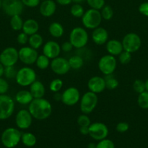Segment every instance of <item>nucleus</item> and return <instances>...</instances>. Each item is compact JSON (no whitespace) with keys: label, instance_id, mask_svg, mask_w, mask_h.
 <instances>
[{"label":"nucleus","instance_id":"nucleus-1","mask_svg":"<svg viewBox=\"0 0 148 148\" xmlns=\"http://www.w3.org/2000/svg\"><path fill=\"white\" fill-rule=\"evenodd\" d=\"M28 110L33 119L42 121L50 116L52 112V106L51 103L45 98H33L28 105Z\"/></svg>","mask_w":148,"mask_h":148},{"label":"nucleus","instance_id":"nucleus-2","mask_svg":"<svg viewBox=\"0 0 148 148\" xmlns=\"http://www.w3.org/2000/svg\"><path fill=\"white\" fill-rule=\"evenodd\" d=\"M22 133L20 130L10 127L4 130L1 136V141L3 145L7 148H13L21 141Z\"/></svg>","mask_w":148,"mask_h":148},{"label":"nucleus","instance_id":"nucleus-3","mask_svg":"<svg viewBox=\"0 0 148 148\" xmlns=\"http://www.w3.org/2000/svg\"><path fill=\"white\" fill-rule=\"evenodd\" d=\"M69 40L75 49L85 47L89 41V35L86 28L82 27H74L70 33Z\"/></svg>","mask_w":148,"mask_h":148},{"label":"nucleus","instance_id":"nucleus-4","mask_svg":"<svg viewBox=\"0 0 148 148\" xmlns=\"http://www.w3.org/2000/svg\"><path fill=\"white\" fill-rule=\"evenodd\" d=\"M102 20L100 10L90 8L84 12L81 17V21L84 27L86 29L94 30L99 27Z\"/></svg>","mask_w":148,"mask_h":148},{"label":"nucleus","instance_id":"nucleus-5","mask_svg":"<svg viewBox=\"0 0 148 148\" xmlns=\"http://www.w3.org/2000/svg\"><path fill=\"white\" fill-rule=\"evenodd\" d=\"M15 80L20 86H30L34 81L36 80V73L33 68L24 66L17 70Z\"/></svg>","mask_w":148,"mask_h":148},{"label":"nucleus","instance_id":"nucleus-6","mask_svg":"<svg viewBox=\"0 0 148 148\" xmlns=\"http://www.w3.org/2000/svg\"><path fill=\"white\" fill-rule=\"evenodd\" d=\"M98 103L97 94L91 91L85 92L80 99V110L84 114H89L93 112Z\"/></svg>","mask_w":148,"mask_h":148},{"label":"nucleus","instance_id":"nucleus-7","mask_svg":"<svg viewBox=\"0 0 148 148\" xmlns=\"http://www.w3.org/2000/svg\"><path fill=\"white\" fill-rule=\"evenodd\" d=\"M15 101L10 95H0V120L10 118L15 111Z\"/></svg>","mask_w":148,"mask_h":148},{"label":"nucleus","instance_id":"nucleus-8","mask_svg":"<svg viewBox=\"0 0 148 148\" xmlns=\"http://www.w3.org/2000/svg\"><path fill=\"white\" fill-rule=\"evenodd\" d=\"M123 51L132 53L136 52L141 47L142 40L136 33H129L122 39Z\"/></svg>","mask_w":148,"mask_h":148},{"label":"nucleus","instance_id":"nucleus-9","mask_svg":"<svg viewBox=\"0 0 148 148\" xmlns=\"http://www.w3.org/2000/svg\"><path fill=\"white\" fill-rule=\"evenodd\" d=\"M117 66V60L114 56L110 54L102 56L98 62V68L104 75H112Z\"/></svg>","mask_w":148,"mask_h":148},{"label":"nucleus","instance_id":"nucleus-10","mask_svg":"<svg viewBox=\"0 0 148 148\" xmlns=\"http://www.w3.org/2000/svg\"><path fill=\"white\" fill-rule=\"evenodd\" d=\"M1 8L6 14L12 17L20 15L24 9V5L21 0H3Z\"/></svg>","mask_w":148,"mask_h":148},{"label":"nucleus","instance_id":"nucleus-11","mask_svg":"<svg viewBox=\"0 0 148 148\" xmlns=\"http://www.w3.org/2000/svg\"><path fill=\"white\" fill-rule=\"evenodd\" d=\"M18 60V51L14 47L6 48L0 53V62L4 66H15Z\"/></svg>","mask_w":148,"mask_h":148},{"label":"nucleus","instance_id":"nucleus-12","mask_svg":"<svg viewBox=\"0 0 148 148\" xmlns=\"http://www.w3.org/2000/svg\"><path fill=\"white\" fill-rule=\"evenodd\" d=\"M89 135L95 140L100 141L107 137L109 130L107 126L102 122L92 123L89 127Z\"/></svg>","mask_w":148,"mask_h":148},{"label":"nucleus","instance_id":"nucleus-13","mask_svg":"<svg viewBox=\"0 0 148 148\" xmlns=\"http://www.w3.org/2000/svg\"><path fill=\"white\" fill-rule=\"evenodd\" d=\"M18 56L20 62L26 65H31L36 62L39 53L30 46H23L18 51Z\"/></svg>","mask_w":148,"mask_h":148},{"label":"nucleus","instance_id":"nucleus-14","mask_svg":"<svg viewBox=\"0 0 148 148\" xmlns=\"http://www.w3.org/2000/svg\"><path fill=\"white\" fill-rule=\"evenodd\" d=\"M81 99L80 91L75 87H70L64 90L61 101L68 106H73L78 103Z\"/></svg>","mask_w":148,"mask_h":148},{"label":"nucleus","instance_id":"nucleus-15","mask_svg":"<svg viewBox=\"0 0 148 148\" xmlns=\"http://www.w3.org/2000/svg\"><path fill=\"white\" fill-rule=\"evenodd\" d=\"M50 67L52 72L58 75H64L71 70L68 59L60 56H57L52 59L50 62Z\"/></svg>","mask_w":148,"mask_h":148},{"label":"nucleus","instance_id":"nucleus-16","mask_svg":"<svg viewBox=\"0 0 148 148\" xmlns=\"http://www.w3.org/2000/svg\"><path fill=\"white\" fill-rule=\"evenodd\" d=\"M33 116L28 110L21 109L15 116V124L20 130H27L31 126Z\"/></svg>","mask_w":148,"mask_h":148},{"label":"nucleus","instance_id":"nucleus-17","mask_svg":"<svg viewBox=\"0 0 148 148\" xmlns=\"http://www.w3.org/2000/svg\"><path fill=\"white\" fill-rule=\"evenodd\" d=\"M43 54L47 56L49 59H53L59 56L61 52V47L57 42L55 40H49L45 44H44Z\"/></svg>","mask_w":148,"mask_h":148},{"label":"nucleus","instance_id":"nucleus-18","mask_svg":"<svg viewBox=\"0 0 148 148\" xmlns=\"http://www.w3.org/2000/svg\"><path fill=\"white\" fill-rule=\"evenodd\" d=\"M87 85L89 91L96 94L101 93L106 88L104 78L100 76H94L90 78Z\"/></svg>","mask_w":148,"mask_h":148},{"label":"nucleus","instance_id":"nucleus-19","mask_svg":"<svg viewBox=\"0 0 148 148\" xmlns=\"http://www.w3.org/2000/svg\"><path fill=\"white\" fill-rule=\"evenodd\" d=\"M109 38V33L105 28L102 27H97L93 30L91 33V39L96 45L101 46L107 42Z\"/></svg>","mask_w":148,"mask_h":148},{"label":"nucleus","instance_id":"nucleus-20","mask_svg":"<svg viewBox=\"0 0 148 148\" xmlns=\"http://www.w3.org/2000/svg\"><path fill=\"white\" fill-rule=\"evenodd\" d=\"M57 10V4L53 0H45L39 6V12L45 17H49L53 15Z\"/></svg>","mask_w":148,"mask_h":148},{"label":"nucleus","instance_id":"nucleus-21","mask_svg":"<svg viewBox=\"0 0 148 148\" xmlns=\"http://www.w3.org/2000/svg\"><path fill=\"white\" fill-rule=\"evenodd\" d=\"M106 51L108 54L112 56H118L123 51L122 42L117 39H111L108 40L106 43Z\"/></svg>","mask_w":148,"mask_h":148},{"label":"nucleus","instance_id":"nucleus-22","mask_svg":"<svg viewBox=\"0 0 148 148\" xmlns=\"http://www.w3.org/2000/svg\"><path fill=\"white\" fill-rule=\"evenodd\" d=\"M29 91L31 93L33 98H44L46 93V89L41 82L36 80L30 85Z\"/></svg>","mask_w":148,"mask_h":148},{"label":"nucleus","instance_id":"nucleus-23","mask_svg":"<svg viewBox=\"0 0 148 148\" xmlns=\"http://www.w3.org/2000/svg\"><path fill=\"white\" fill-rule=\"evenodd\" d=\"M39 30V24L34 19H28L23 22V25L22 30L28 36H31L38 33Z\"/></svg>","mask_w":148,"mask_h":148},{"label":"nucleus","instance_id":"nucleus-24","mask_svg":"<svg viewBox=\"0 0 148 148\" xmlns=\"http://www.w3.org/2000/svg\"><path fill=\"white\" fill-rule=\"evenodd\" d=\"M15 100L17 103L20 105H29L30 103L33 100V97L29 90H21L18 91L15 95Z\"/></svg>","mask_w":148,"mask_h":148},{"label":"nucleus","instance_id":"nucleus-25","mask_svg":"<svg viewBox=\"0 0 148 148\" xmlns=\"http://www.w3.org/2000/svg\"><path fill=\"white\" fill-rule=\"evenodd\" d=\"M49 33L52 37L56 38H60L63 36L64 34V27L61 23H58V22H53L51 23L49 26Z\"/></svg>","mask_w":148,"mask_h":148},{"label":"nucleus","instance_id":"nucleus-26","mask_svg":"<svg viewBox=\"0 0 148 148\" xmlns=\"http://www.w3.org/2000/svg\"><path fill=\"white\" fill-rule=\"evenodd\" d=\"M43 37L39 33H36L35 34H33L29 36L28 44L29 46H30V47L33 48V49L37 50L38 49H39L43 45Z\"/></svg>","mask_w":148,"mask_h":148},{"label":"nucleus","instance_id":"nucleus-27","mask_svg":"<svg viewBox=\"0 0 148 148\" xmlns=\"http://www.w3.org/2000/svg\"><path fill=\"white\" fill-rule=\"evenodd\" d=\"M68 62H69L71 69H74V70L81 69L84 64V59L79 55H74V56H71L68 59Z\"/></svg>","mask_w":148,"mask_h":148},{"label":"nucleus","instance_id":"nucleus-28","mask_svg":"<svg viewBox=\"0 0 148 148\" xmlns=\"http://www.w3.org/2000/svg\"><path fill=\"white\" fill-rule=\"evenodd\" d=\"M21 141L25 146L31 147L36 144V137L32 133L26 132L22 134Z\"/></svg>","mask_w":148,"mask_h":148},{"label":"nucleus","instance_id":"nucleus-29","mask_svg":"<svg viewBox=\"0 0 148 148\" xmlns=\"http://www.w3.org/2000/svg\"><path fill=\"white\" fill-rule=\"evenodd\" d=\"M50 59H49L44 54H41L38 56L35 64L39 69L44 70L50 66Z\"/></svg>","mask_w":148,"mask_h":148},{"label":"nucleus","instance_id":"nucleus-30","mask_svg":"<svg viewBox=\"0 0 148 148\" xmlns=\"http://www.w3.org/2000/svg\"><path fill=\"white\" fill-rule=\"evenodd\" d=\"M23 20L20 15H14L10 19V26L15 31H20L22 30L23 25Z\"/></svg>","mask_w":148,"mask_h":148},{"label":"nucleus","instance_id":"nucleus-31","mask_svg":"<svg viewBox=\"0 0 148 148\" xmlns=\"http://www.w3.org/2000/svg\"><path fill=\"white\" fill-rule=\"evenodd\" d=\"M104 80H105L106 88L108 90L116 89L119 85L118 80L113 76V74L112 75H105Z\"/></svg>","mask_w":148,"mask_h":148},{"label":"nucleus","instance_id":"nucleus-32","mask_svg":"<svg viewBox=\"0 0 148 148\" xmlns=\"http://www.w3.org/2000/svg\"><path fill=\"white\" fill-rule=\"evenodd\" d=\"M137 103L142 109H148V91L145 90L139 94Z\"/></svg>","mask_w":148,"mask_h":148},{"label":"nucleus","instance_id":"nucleus-33","mask_svg":"<svg viewBox=\"0 0 148 148\" xmlns=\"http://www.w3.org/2000/svg\"><path fill=\"white\" fill-rule=\"evenodd\" d=\"M84 9L82 6L80 4H77V3H74L71 7V15L73 16L74 17L76 18H81L82 16L84 15Z\"/></svg>","mask_w":148,"mask_h":148},{"label":"nucleus","instance_id":"nucleus-34","mask_svg":"<svg viewBox=\"0 0 148 148\" xmlns=\"http://www.w3.org/2000/svg\"><path fill=\"white\" fill-rule=\"evenodd\" d=\"M100 10H101L100 13H101L103 20H110L113 18V15H114V11L110 6L104 5Z\"/></svg>","mask_w":148,"mask_h":148},{"label":"nucleus","instance_id":"nucleus-35","mask_svg":"<svg viewBox=\"0 0 148 148\" xmlns=\"http://www.w3.org/2000/svg\"><path fill=\"white\" fill-rule=\"evenodd\" d=\"M63 86V82L59 78H55L52 79L49 83V90L53 92H57L61 90Z\"/></svg>","mask_w":148,"mask_h":148},{"label":"nucleus","instance_id":"nucleus-36","mask_svg":"<svg viewBox=\"0 0 148 148\" xmlns=\"http://www.w3.org/2000/svg\"><path fill=\"white\" fill-rule=\"evenodd\" d=\"M88 5L91 9L100 10L104 6V0H86Z\"/></svg>","mask_w":148,"mask_h":148},{"label":"nucleus","instance_id":"nucleus-37","mask_svg":"<svg viewBox=\"0 0 148 148\" xmlns=\"http://www.w3.org/2000/svg\"><path fill=\"white\" fill-rule=\"evenodd\" d=\"M77 123L79 125V127H89L91 123L89 117L87 116V114H81L78 116L77 119Z\"/></svg>","mask_w":148,"mask_h":148},{"label":"nucleus","instance_id":"nucleus-38","mask_svg":"<svg viewBox=\"0 0 148 148\" xmlns=\"http://www.w3.org/2000/svg\"><path fill=\"white\" fill-rule=\"evenodd\" d=\"M131 53L129 52L123 51L120 54L118 55V60L122 64H127L131 60Z\"/></svg>","mask_w":148,"mask_h":148},{"label":"nucleus","instance_id":"nucleus-39","mask_svg":"<svg viewBox=\"0 0 148 148\" xmlns=\"http://www.w3.org/2000/svg\"><path fill=\"white\" fill-rule=\"evenodd\" d=\"M17 71L15 68V66H4V75L7 79H15L16 75H17Z\"/></svg>","mask_w":148,"mask_h":148},{"label":"nucleus","instance_id":"nucleus-40","mask_svg":"<svg viewBox=\"0 0 148 148\" xmlns=\"http://www.w3.org/2000/svg\"><path fill=\"white\" fill-rule=\"evenodd\" d=\"M133 89L136 93L139 94L145 91V82L141 79H136L133 83Z\"/></svg>","mask_w":148,"mask_h":148},{"label":"nucleus","instance_id":"nucleus-41","mask_svg":"<svg viewBox=\"0 0 148 148\" xmlns=\"http://www.w3.org/2000/svg\"><path fill=\"white\" fill-rule=\"evenodd\" d=\"M97 148H115V144L112 140L108 139H104L97 144Z\"/></svg>","mask_w":148,"mask_h":148},{"label":"nucleus","instance_id":"nucleus-42","mask_svg":"<svg viewBox=\"0 0 148 148\" xmlns=\"http://www.w3.org/2000/svg\"><path fill=\"white\" fill-rule=\"evenodd\" d=\"M29 36H28L24 32L20 33L17 36V41L20 45H26L28 43Z\"/></svg>","mask_w":148,"mask_h":148},{"label":"nucleus","instance_id":"nucleus-43","mask_svg":"<svg viewBox=\"0 0 148 148\" xmlns=\"http://www.w3.org/2000/svg\"><path fill=\"white\" fill-rule=\"evenodd\" d=\"M9 90V83L5 79L0 77V95L6 94Z\"/></svg>","mask_w":148,"mask_h":148},{"label":"nucleus","instance_id":"nucleus-44","mask_svg":"<svg viewBox=\"0 0 148 148\" xmlns=\"http://www.w3.org/2000/svg\"><path fill=\"white\" fill-rule=\"evenodd\" d=\"M129 129V125L128 123L124 122V121H121L119 122L118 124L116 125V130L119 133H124L127 132Z\"/></svg>","mask_w":148,"mask_h":148},{"label":"nucleus","instance_id":"nucleus-45","mask_svg":"<svg viewBox=\"0 0 148 148\" xmlns=\"http://www.w3.org/2000/svg\"><path fill=\"white\" fill-rule=\"evenodd\" d=\"M21 1L24 6L33 8V7H36L40 4L41 0H21Z\"/></svg>","mask_w":148,"mask_h":148},{"label":"nucleus","instance_id":"nucleus-46","mask_svg":"<svg viewBox=\"0 0 148 148\" xmlns=\"http://www.w3.org/2000/svg\"><path fill=\"white\" fill-rule=\"evenodd\" d=\"M139 12L144 16L148 17V1L142 3L139 7Z\"/></svg>","mask_w":148,"mask_h":148},{"label":"nucleus","instance_id":"nucleus-47","mask_svg":"<svg viewBox=\"0 0 148 148\" xmlns=\"http://www.w3.org/2000/svg\"><path fill=\"white\" fill-rule=\"evenodd\" d=\"M60 47L61 51H62L63 52H66V53L71 51L73 50V49L74 48L73 46L72 45V43L70 42V40L69 41L64 42V43L61 45Z\"/></svg>","mask_w":148,"mask_h":148},{"label":"nucleus","instance_id":"nucleus-48","mask_svg":"<svg viewBox=\"0 0 148 148\" xmlns=\"http://www.w3.org/2000/svg\"><path fill=\"white\" fill-rule=\"evenodd\" d=\"M79 132L83 135H88L89 130V127H80Z\"/></svg>","mask_w":148,"mask_h":148},{"label":"nucleus","instance_id":"nucleus-49","mask_svg":"<svg viewBox=\"0 0 148 148\" xmlns=\"http://www.w3.org/2000/svg\"><path fill=\"white\" fill-rule=\"evenodd\" d=\"M57 3L59 4V5L62 6H66L68 4H71V2H73L72 0H56Z\"/></svg>","mask_w":148,"mask_h":148},{"label":"nucleus","instance_id":"nucleus-50","mask_svg":"<svg viewBox=\"0 0 148 148\" xmlns=\"http://www.w3.org/2000/svg\"><path fill=\"white\" fill-rule=\"evenodd\" d=\"M54 99L57 101H59L62 99V94L59 93V92H55V95H54Z\"/></svg>","mask_w":148,"mask_h":148},{"label":"nucleus","instance_id":"nucleus-51","mask_svg":"<svg viewBox=\"0 0 148 148\" xmlns=\"http://www.w3.org/2000/svg\"><path fill=\"white\" fill-rule=\"evenodd\" d=\"M4 66L0 62V77L4 75Z\"/></svg>","mask_w":148,"mask_h":148},{"label":"nucleus","instance_id":"nucleus-52","mask_svg":"<svg viewBox=\"0 0 148 148\" xmlns=\"http://www.w3.org/2000/svg\"><path fill=\"white\" fill-rule=\"evenodd\" d=\"M87 148H97V144L94 143H91L88 145Z\"/></svg>","mask_w":148,"mask_h":148},{"label":"nucleus","instance_id":"nucleus-53","mask_svg":"<svg viewBox=\"0 0 148 148\" xmlns=\"http://www.w3.org/2000/svg\"><path fill=\"white\" fill-rule=\"evenodd\" d=\"M85 1V0H72L73 2L77 3V4H81V3H82L83 1Z\"/></svg>","mask_w":148,"mask_h":148},{"label":"nucleus","instance_id":"nucleus-54","mask_svg":"<svg viewBox=\"0 0 148 148\" xmlns=\"http://www.w3.org/2000/svg\"><path fill=\"white\" fill-rule=\"evenodd\" d=\"M145 90L148 91V79L145 82Z\"/></svg>","mask_w":148,"mask_h":148},{"label":"nucleus","instance_id":"nucleus-55","mask_svg":"<svg viewBox=\"0 0 148 148\" xmlns=\"http://www.w3.org/2000/svg\"><path fill=\"white\" fill-rule=\"evenodd\" d=\"M1 4H2V1H1V0H0V9L1 8Z\"/></svg>","mask_w":148,"mask_h":148},{"label":"nucleus","instance_id":"nucleus-56","mask_svg":"<svg viewBox=\"0 0 148 148\" xmlns=\"http://www.w3.org/2000/svg\"><path fill=\"white\" fill-rule=\"evenodd\" d=\"M41 1H45V0H41Z\"/></svg>","mask_w":148,"mask_h":148}]
</instances>
